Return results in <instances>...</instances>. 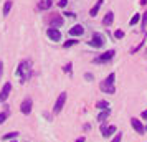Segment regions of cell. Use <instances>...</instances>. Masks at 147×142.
<instances>
[{"label":"cell","instance_id":"1","mask_svg":"<svg viewBox=\"0 0 147 142\" xmlns=\"http://www.w3.org/2000/svg\"><path fill=\"white\" fill-rule=\"evenodd\" d=\"M114 79H116V75L111 73L104 81L101 83V86H99L101 91H102V93H106V94H114V93H116V88H114Z\"/></svg>","mask_w":147,"mask_h":142},{"label":"cell","instance_id":"2","mask_svg":"<svg viewBox=\"0 0 147 142\" xmlns=\"http://www.w3.org/2000/svg\"><path fill=\"white\" fill-rule=\"evenodd\" d=\"M88 43H89V46H93V48H102V45H104V38H102V35L94 33L93 38H91V41H88Z\"/></svg>","mask_w":147,"mask_h":142},{"label":"cell","instance_id":"3","mask_svg":"<svg viewBox=\"0 0 147 142\" xmlns=\"http://www.w3.org/2000/svg\"><path fill=\"white\" fill-rule=\"evenodd\" d=\"M65 102H66V93H61L60 96H58V99H56V102H55V108L53 111L58 114V112H61V109H63V106H65Z\"/></svg>","mask_w":147,"mask_h":142},{"label":"cell","instance_id":"4","mask_svg":"<svg viewBox=\"0 0 147 142\" xmlns=\"http://www.w3.org/2000/svg\"><path fill=\"white\" fill-rule=\"evenodd\" d=\"M47 36L51 41H60L61 40V33H60V30H58V28H51V27H50L47 30Z\"/></svg>","mask_w":147,"mask_h":142},{"label":"cell","instance_id":"5","mask_svg":"<svg viewBox=\"0 0 147 142\" xmlns=\"http://www.w3.org/2000/svg\"><path fill=\"white\" fill-rule=\"evenodd\" d=\"M32 106H33V101H32L30 98H27L25 101L22 102V106H20V111H22V114L28 116L30 112H32Z\"/></svg>","mask_w":147,"mask_h":142},{"label":"cell","instance_id":"6","mask_svg":"<svg viewBox=\"0 0 147 142\" xmlns=\"http://www.w3.org/2000/svg\"><path fill=\"white\" fill-rule=\"evenodd\" d=\"M10 91H12V83H5V84H3V88H2V91H0V101H2V102L7 101Z\"/></svg>","mask_w":147,"mask_h":142},{"label":"cell","instance_id":"7","mask_svg":"<svg viewBox=\"0 0 147 142\" xmlns=\"http://www.w3.org/2000/svg\"><path fill=\"white\" fill-rule=\"evenodd\" d=\"M131 124H132V127L136 129V132H137V134H144V131H146V129H144V124H142L139 119L132 117V119H131Z\"/></svg>","mask_w":147,"mask_h":142},{"label":"cell","instance_id":"8","mask_svg":"<svg viewBox=\"0 0 147 142\" xmlns=\"http://www.w3.org/2000/svg\"><path fill=\"white\" fill-rule=\"evenodd\" d=\"M50 25H51V28H56V27H61L63 25V18H61L60 15H51V18H50Z\"/></svg>","mask_w":147,"mask_h":142},{"label":"cell","instance_id":"9","mask_svg":"<svg viewBox=\"0 0 147 142\" xmlns=\"http://www.w3.org/2000/svg\"><path fill=\"white\" fill-rule=\"evenodd\" d=\"M114 132H116V126H109V127H106L104 124L101 126V134L104 135V137H109V135H113Z\"/></svg>","mask_w":147,"mask_h":142},{"label":"cell","instance_id":"10","mask_svg":"<svg viewBox=\"0 0 147 142\" xmlns=\"http://www.w3.org/2000/svg\"><path fill=\"white\" fill-rule=\"evenodd\" d=\"M114 55H116V51H114V50H109V51L101 55L99 58H96V61H98V63H99V61H109V60H113Z\"/></svg>","mask_w":147,"mask_h":142},{"label":"cell","instance_id":"11","mask_svg":"<svg viewBox=\"0 0 147 142\" xmlns=\"http://www.w3.org/2000/svg\"><path fill=\"white\" fill-rule=\"evenodd\" d=\"M83 33H84V28H83V25H74V27L69 30V35H71V36H81Z\"/></svg>","mask_w":147,"mask_h":142},{"label":"cell","instance_id":"12","mask_svg":"<svg viewBox=\"0 0 147 142\" xmlns=\"http://www.w3.org/2000/svg\"><path fill=\"white\" fill-rule=\"evenodd\" d=\"M113 20H114V13H113V12H107V13L104 15V20H102V25H104V27H109V25L113 23Z\"/></svg>","mask_w":147,"mask_h":142},{"label":"cell","instance_id":"13","mask_svg":"<svg viewBox=\"0 0 147 142\" xmlns=\"http://www.w3.org/2000/svg\"><path fill=\"white\" fill-rule=\"evenodd\" d=\"M101 5H102V0H98V2L94 3V7L91 8V12H89V15H91V17H96V15H98V12H99Z\"/></svg>","mask_w":147,"mask_h":142},{"label":"cell","instance_id":"14","mask_svg":"<svg viewBox=\"0 0 147 142\" xmlns=\"http://www.w3.org/2000/svg\"><path fill=\"white\" fill-rule=\"evenodd\" d=\"M12 10V0H5V5H3V17H7Z\"/></svg>","mask_w":147,"mask_h":142},{"label":"cell","instance_id":"15","mask_svg":"<svg viewBox=\"0 0 147 142\" xmlns=\"http://www.w3.org/2000/svg\"><path fill=\"white\" fill-rule=\"evenodd\" d=\"M107 106H109V102L107 101H98V104H96V108L98 109H107Z\"/></svg>","mask_w":147,"mask_h":142},{"label":"cell","instance_id":"16","mask_svg":"<svg viewBox=\"0 0 147 142\" xmlns=\"http://www.w3.org/2000/svg\"><path fill=\"white\" fill-rule=\"evenodd\" d=\"M107 116H109V109H106L104 112H101V114L98 116V121H104V119H106Z\"/></svg>","mask_w":147,"mask_h":142},{"label":"cell","instance_id":"17","mask_svg":"<svg viewBox=\"0 0 147 142\" xmlns=\"http://www.w3.org/2000/svg\"><path fill=\"white\" fill-rule=\"evenodd\" d=\"M7 117H8V111H5V112H0V124H3Z\"/></svg>","mask_w":147,"mask_h":142},{"label":"cell","instance_id":"18","mask_svg":"<svg viewBox=\"0 0 147 142\" xmlns=\"http://www.w3.org/2000/svg\"><path fill=\"white\" fill-rule=\"evenodd\" d=\"M17 135H18V132H8V134L3 135V139H15Z\"/></svg>","mask_w":147,"mask_h":142},{"label":"cell","instance_id":"19","mask_svg":"<svg viewBox=\"0 0 147 142\" xmlns=\"http://www.w3.org/2000/svg\"><path fill=\"white\" fill-rule=\"evenodd\" d=\"M76 43H78V40H68V41H65V48L73 46V45H76Z\"/></svg>","mask_w":147,"mask_h":142},{"label":"cell","instance_id":"20","mask_svg":"<svg viewBox=\"0 0 147 142\" xmlns=\"http://www.w3.org/2000/svg\"><path fill=\"white\" fill-rule=\"evenodd\" d=\"M114 36H116V38H124V32H122V30H116V32H114Z\"/></svg>","mask_w":147,"mask_h":142},{"label":"cell","instance_id":"21","mask_svg":"<svg viewBox=\"0 0 147 142\" xmlns=\"http://www.w3.org/2000/svg\"><path fill=\"white\" fill-rule=\"evenodd\" d=\"M140 20V17H139V13L137 15H134L132 18H131V25H136V23H137V22Z\"/></svg>","mask_w":147,"mask_h":142},{"label":"cell","instance_id":"22","mask_svg":"<svg viewBox=\"0 0 147 142\" xmlns=\"http://www.w3.org/2000/svg\"><path fill=\"white\" fill-rule=\"evenodd\" d=\"M140 23H142V28H144V27L147 25V12H146L144 15H142V20H140Z\"/></svg>","mask_w":147,"mask_h":142},{"label":"cell","instance_id":"23","mask_svg":"<svg viewBox=\"0 0 147 142\" xmlns=\"http://www.w3.org/2000/svg\"><path fill=\"white\" fill-rule=\"evenodd\" d=\"M71 68H73V65H71V63H68L66 66L63 68V69H65V71H66L68 75H71Z\"/></svg>","mask_w":147,"mask_h":142},{"label":"cell","instance_id":"24","mask_svg":"<svg viewBox=\"0 0 147 142\" xmlns=\"http://www.w3.org/2000/svg\"><path fill=\"white\" fill-rule=\"evenodd\" d=\"M84 79H86V81H93L94 76L91 75V73H86V75H84Z\"/></svg>","mask_w":147,"mask_h":142},{"label":"cell","instance_id":"25","mask_svg":"<svg viewBox=\"0 0 147 142\" xmlns=\"http://www.w3.org/2000/svg\"><path fill=\"white\" fill-rule=\"evenodd\" d=\"M121 139H122V134H117V135H116V137H114V139H113L111 142H121Z\"/></svg>","mask_w":147,"mask_h":142},{"label":"cell","instance_id":"26","mask_svg":"<svg viewBox=\"0 0 147 142\" xmlns=\"http://www.w3.org/2000/svg\"><path fill=\"white\" fill-rule=\"evenodd\" d=\"M66 3H68V0H60V2H58L60 7H66Z\"/></svg>","mask_w":147,"mask_h":142},{"label":"cell","instance_id":"27","mask_svg":"<svg viewBox=\"0 0 147 142\" xmlns=\"http://www.w3.org/2000/svg\"><path fill=\"white\" fill-rule=\"evenodd\" d=\"M2 71H3V63L0 61V78H2Z\"/></svg>","mask_w":147,"mask_h":142},{"label":"cell","instance_id":"28","mask_svg":"<svg viewBox=\"0 0 147 142\" xmlns=\"http://www.w3.org/2000/svg\"><path fill=\"white\" fill-rule=\"evenodd\" d=\"M142 117H144V119H147V111H142Z\"/></svg>","mask_w":147,"mask_h":142},{"label":"cell","instance_id":"29","mask_svg":"<svg viewBox=\"0 0 147 142\" xmlns=\"http://www.w3.org/2000/svg\"><path fill=\"white\" fill-rule=\"evenodd\" d=\"M76 142H84V137H80V139H78Z\"/></svg>","mask_w":147,"mask_h":142},{"label":"cell","instance_id":"30","mask_svg":"<svg viewBox=\"0 0 147 142\" xmlns=\"http://www.w3.org/2000/svg\"><path fill=\"white\" fill-rule=\"evenodd\" d=\"M144 3H147V0H140V5H144Z\"/></svg>","mask_w":147,"mask_h":142},{"label":"cell","instance_id":"31","mask_svg":"<svg viewBox=\"0 0 147 142\" xmlns=\"http://www.w3.org/2000/svg\"><path fill=\"white\" fill-rule=\"evenodd\" d=\"M48 2H53V0H48Z\"/></svg>","mask_w":147,"mask_h":142},{"label":"cell","instance_id":"32","mask_svg":"<svg viewBox=\"0 0 147 142\" xmlns=\"http://www.w3.org/2000/svg\"><path fill=\"white\" fill-rule=\"evenodd\" d=\"M12 142H15V141H12Z\"/></svg>","mask_w":147,"mask_h":142},{"label":"cell","instance_id":"33","mask_svg":"<svg viewBox=\"0 0 147 142\" xmlns=\"http://www.w3.org/2000/svg\"><path fill=\"white\" fill-rule=\"evenodd\" d=\"M146 129H147V127H146Z\"/></svg>","mask_w":147,"mask_h":142}]
</instances>
